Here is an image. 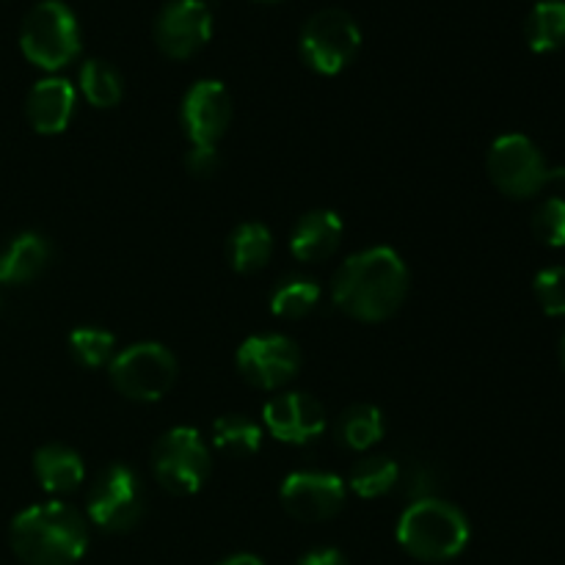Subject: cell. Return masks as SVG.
<instances>
[{"label": "cell", "instance_id": "6da1fadb", "mask_svg": "<svg viewBox=\"0 0 565 565\" xmlns=\"http://www.w3.org/2000/svg\"><path fill=\"white\" fill-rule=\"evenodd\" d=\"M406 296L408 268L401 254L386 246L364 248L348 257L331 281L334 307L362 323L390 320Z\"/></svg>", "mask_w": 565, "mask_h": 565}, {"label": "cell", "instance_id": "7a4b0ae2", "mask_svg": "<svg viewBox=\"0 0 565 565\" xmlns=\"http://www.w3.org/2000/svg\"><path fill=\"white\" fill-rule=\"evenodd\" d=\"M9 541L25 565H75L86 555L88 530L75 508L42 502L17 513Z\"/></svg>", "mask_w": 565, "mask_h": 565}, {"label": "cell", "instance_id": "3957f363", "mask_svg": "<svg viewBox=\"0 0 565 565\" xmlns=\"http://www.w3.org/2000/svg\"><path fill=\"white\" fill-rule=\"evenodd\" d=\"M469 519L461 508L425 497L414 500L397 522V544L423 563H445L461 555L469 544Z\"/></svg>", "mask_w": 565, "mask_h": 565}, {"label": "cell", "instance_id": "277c9868", "mask_svg": "<svg viewBox=\"0 0 565 565\" xmlns=\"http://www.w3.org/2000/svg\"><path fill=\"white\" fill-rule=\"evenodd\" d=\"M486 171L497 191L511 199H530L544 191L550 182L565 180V171L552 169L541 149L522 132H508L491 143L486 154Z\"/></svg>", "mask_w": 565, "mask_h": 565}, {"label": "cell", "instance_id": "5b68a950", "mask_svg": "<svg viewBox=\"0 0 565 565\" xmlns=\"http://www.w3.org/2000/svg\"><path fill=\"white\" fill-rule=\"evenodd\" d=\"M20 47L39 70L55 72L81 53V31L72 9L61 0H42L25 14L20 28Z\"/></svg>", "mask_w": 565, "mask_h": 565}, {"label": "cell", "instance_id": "8992f818", "mask_svg": "<svg viewBox=\"0 0 565 565\" xmlns=\"http://www.w3.org/2000/svg\"><path fill=\"white\" fill-rule=\"evenodd\" d=\"M210 450L199 430L171 428L166 430L152 447V475L160 489L174 497H191L207 483L210 478Z\"/></svg>", "mask_w": 565, "mask_h": 565}, {"label": "cell", "instance_id": "52a82bcc", "mask_svg": "<svg viewBox=\"0 0 565 565\" xmlns=\"http://www.w3.org/2000/svg\"><path fill=\"white\" fill-rule=\"evenodd\" d=\"M108 375L127 401L154 403L174 386L177 359L160 342H136L110 359Z\"/></svg>", "mask_w": 565, "mask_h": 565}, {"label": "cell", "instance_id": "ba28073f", "mask_svg": "<svg viewBox=\"0 0 565 565\" xmlns=\"http://www.w3.org/2000/svg\"><path fill=\"white\" fill-rule=\"evenodd\" d=\"M362 47V31L348 11L323 9L301 31V55L318 75H340Z\"/></svg>", "mask_w": 565, "mask_h": 565}, {"label": "cell", "instance_id": "9c48e42d", "mask_svg": "<svg viewBox=\"0 0 565 565\" xmlns=\"http://www.w3.org/2000/svg\"><path fill=\"white\" fill-rule=\"evenodd\" d=\"M86 511L105 533H127L143 516L141 478L125 463H110L88 491Z\"/></svg>", "mask_w": 565, "mask_h": 565}, {"label": "cell", "instance_id": "30bf717a", "mask_svg": "<svg viewBox=\"0 0 565 565\" xmlns=\"http://www.w3.org/2000/svg\"><path fill=\"white\" fill-rule=\"evenodd\" d=\"M237 373L254 390L276 392L290 384L301 370V348L285 334L248 337L237 348Z\"/></svg>", "mask_w": 565, "mask_h": 565}, {"label": "cell", "instance_id": "8fae6325", "mask_svg": "<svg viewBox=\"0 0 565 565\" xmlns=\"http://www.w3.org/2000/svg\"><path fill=\"white\" fill-rule=\"evenodd\" d=\"M213 33V11L204 0H171L154 20V42L174 61L196 55Z\"/></svg>", "mask_w": 565, "mask_h": 565}, {"label": "cell", "instance_id": "7c38bea8", "mask_svg": "<svg viewBox=\"0 0 565 565\" xmlns=\"http://www.w3.org/2000/svg\"><path fill=\"white\" fill-rule=\"evenodd\" d=\"M279 497L281 508L298 522H326L345 505V483L331 472H292Z\"/></svg>", "mask_w": 565, "mask_h": 565}, {"label": "cell", "instance_id": "4fadbf2b", "mask_svg": "<svg viewBox=\"0 0 565 565\" xmlns=\"http://www.w3.org/2000/svg\"><path fill=\"white\" fill-rule=\"evenodd\" d=\"M263 425L285 445H309L326 430V408L307 392H279L265 403Z\"/></svg>", "mask_w": 565, "mask_h": 565}, {"label": "cell", "instance_id": "5bb4252c", "mask_svg": "<svg viewBox=\"0 0 565 565\" xmlns=\"http://www.w3.org/2000/svg\"><path fill=\"white\" fill-rule=\"evenodd\" d=\"M232 121V99L224 83L199 81L182 99V130L191 147H215Z\"/></svg>", "mask_w": 565, "mask_h": 565}, {"label": "cell", "instance_id": "9a60e30c", "mask_svg": "<svg viewBox=\"0 0 565 565\" xmlns=\"http://www.w3.org/2000/svg\"><path fill=\"white\" fill-rule=\"evenodd\" d=\"M75 114V88L64 77H44L33 83L25 99V116L39 136H58Z\"/></svg>", "mask_w": 565, "mask_h": 565}, {"label": "cell", "instance_id": "2e32d148", "mask_svg": "<svg viewBox=\"0 0 565 565\" xmlns=\"http://www.w3.org/2000/svg\"><path fill=\"white\" fill-rule=\"evenodd\" d=\"M342 218L334 210H312L301 215L290 235V252L298 263H323L340 248Z\"/></svg>", "mask_w": 565, "mask_h": 565}, {"label": "cell", "instance_id": "e0dca14e", "mask_svg": "<svg viewBox=\"0 0 565 565\" xmlns=\"http://www.w3.org/2000/svg\"><path fill=\"white\" fill-rule=\"evenodd\" d=\"M53 259V248L36 232H22L0 252V285H28Z\"/></svg>", "mask_w": 565, "mask_h": 565}, {"label": "cell", "instance_id": "ac0fdd59", "mask_svg": "<svg viewBox=\"0 0 565 565\" xmlns=\"http://www.w3.org/2000/svg\"><path fill=\"white\" fill-rule=\"evenodd\" d=\"M33 475L47 494H72L86 478L83 458L66 445H44L33 456Z\"/></svg>", "mask_w": 565, "mask_h": 565}, {"label": "cell", "instance_id": "d6986e66", "mask_svg": "<svg viewBox=\"0 0 565 565\" xmlns=\"http://www.w3.org/2000/svg\"><path fill=\"white\" fill-rule=\"evenodd\" d=\"M226 254H230V265L237 274H257L274 257V235L259 221H246L237 226L226 243Z\"/></svg>", "mask_w": 565, "mask_h": 565}, {"label": "cell", "instance_id": "ffe728a7", "mask_svg": "<svg viewBox=\"0 0 565 565\" xmlns=\"http://www.w3.org/2000/svg\"><path fill=\"white\" fill-rule=\"evenodd\" d=\"M524 39L533 53H555L565 44V0H539L524 22Z\"/></svg>", "mask_w": 565, "mask_h": 565}, {"label": "cell", "instance_id": "44dd1931", "mask_svg": "<svg viewBox=\"0 0 565 565\" xmlns=\"http://www.w3.org/2000/svg\"><path fill=\"white\" fill-rule=\"evenodd\" d=\"M384 414L381 408L370 406V403H356V406L345 408L337 419V439L345 445L348 450L364 452L373 445L384 439Z\"/></svg>", "mask_w": 565, "mask_h": 565}, {"label": "cell", "instance_id": "7402d4cb", "mask_svg": "<svg viewBox=\"0 0 565 565\" xmlns=\"http://www.w3.org/2000/svg\"><path fill=\"white\" fill-rule=\"evenodd\" d=\"M213 441L232 458H252L263 447V428L246 414H224L213 425Z\"/></svg>", "mask_w": 565, "mask_h": 565}, {"label": "cell", "instance_id": "603a6c76", "mask_svg": "<svg viewBox=\"0 0 565 565\" xmlns=\"http://www.w3.org/2000/svg\"><path fill=\"white\" fill-rule=\"evenodd\" d=\"M401 483V467L386 456H367L353 463L348 486L362 500H379Z\"/></svg>", "mask_w": 565, "mask_h": 565}, {"label": "cell", "instance_id": "cb8c5ba5", "mask_svg": "<svg viewBox=\"0 0 565 565\" xmlns=\"http://www.w3.org/2000/svg\"><path fill=\"white\" fill-rule=\"evenodd\" d=\"M320 301V285L315 279L303 276H290L281 281L270 296V312L281 320H301L309 312H315Z\"/></svg>", "mask_w": 565, "mask_h": 565}, {"label": "cell", "instance_id": "d4e9b609", "mask_svg": "<svg viewBox=\"0 0 565 565\" xmlns=\"http://www.w3.org/2000/svg\"><path fill=\"white\" fill-rule=\"evenodd\" d=\"M81 88L83 97L88 99V105L94 108H116L121 103V75L108 64V61L88 58L81 66Z\"/></svg>", "mask_w": 565, "mask_h": 565}, {"label": "cell", "instance_id": "484cf974", "mask_svg": "<svg viewBox=\"0 0 565 565\" xmlns=\"http://www.w3.org/2000/svg\"><path fill=\"white\" fill-rule=\"evenodd\" d=\"M70 351L77 364H83L88 370H97L103 364H110L116 351V340L114 334H108L105 329H97V326H81V329L72 331Z\"/></svg>", "mask_w": 565, "mask_h": 565}, {"label": "cell", "instance_id": "4316f807", "mask_svg": "<svg viewBox=\"0 0 565 565\" xmlns=\"http://www.w3.org/2000/svg\"><path fill=\"white\" fill-rule=\"evenodd\" d=\"M533 235L539 237L544 246H552V248L565 246V199L550 196L535 207Z\"/></svg>", "mask_w": 565, "mask_h": 565}, {"label": "cell", "instance_id": "83f0119b", "mask_svg": "<svg viewBox=\"0 0 565 565\" xmlns=\"http://www.w3.org/2000/svg\"><path fill=\"white\" fill-rule=\"evenodd\" d=\"M533 292L550 318H565V268H544L533 281Z\"/></svg>", "mask_w": 565, "mask_h": 565}, {"label": "cell", "instance_id": "f1b7e54d", "mask_svg": "<svg viewBox=\"0 0 565 565\" xmlns=\"http://www.w3.org/2000/svg\"><path fill=\"white\" fill-rule=\"evenodd\" d=\"M185 169L188 174L196 177V180H210L213 174H218L221 158L215 147H191L185 154Z\"/></svg>", "mask_w": 565, "mask_h": 565}, {"label": "cell", "instance_id": "f546056e", "mask_svg": "<svg viewBox=\"0 0 565 565\" xmlns=\"http://www.w3.org/2000/svg\"><path fill=\"white\" fill-rule=\"evenodd\" d=\"M296 565H348V561L340 550H312Z\"/></svg>", "mask_w": 565, "mask_h": 565}, {"label": "cell", "instance_id": "4dcf8cb0", "mask_svg": "<svg viewBox=\"0 0 565 565\" xmlns=\"http://www.w3.org/2000/svg\"><path fill=\"white\" fill-rule=\"evenodd\" d=\"M218 565H265V563L254 555H232L226 557V561H221Z\"/></svg>", "mask_w": 565, "mask_h": 565}, {"label": "cell", "instance_id": "1f68e13d", "mask_svg": "<svg viewBox=\"0 0 565 565\" xmlns=\"http://www.w3.org/2000/svg\"><path fill=\"white\" fill-rule=\"evenodd\" d=\"M561 364H563V370H565V331H563V337H561Z\"/></svg>", "mask_w": 565, "mask_h": 565}, {"label": "cell", "instance_id": "d6a6232c", "mask_svg": "<svg viewBox=\"0 0 565 565\" xmlns=\"http://www.w3.org/2000/svg\"><path fill=\"white\" fill-rule=\"evenodd\" d=\"M254 3H281V0H254Z\"/></svg>", "mask_w": 565, "mask_h": 565}]
</instances>
